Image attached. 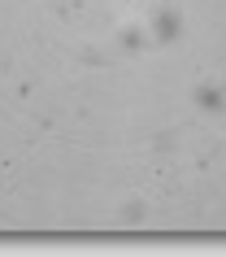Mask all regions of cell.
Returning a JSON list of instances; mask_svg holds the SVG:
<instances>
[{"mask_svg":"<svg viewBox=\"0 0 226 257\" xmlns=\"http://www.w3.org/2000/svg\"><path fill=\"white\" fill-rule=\"evenodd\" d=\"M152 35H157V44H174L183 35V18L170 14V9H161V14L152 18Z\"/></svg>","mask_w":226,"mask_h":257,"instance_id":"obj_1","label":"cell"},{"mask_svg":"<svg viewBox=\"0 0 226 257\" xmlns=\"http://www.w3.org/2000/svg\"><path fill=\"white\" fill-rule=\"evenodd\" d=\"M196 105L204 109V113H222L226 109V92L217 87V83H200L196 87Z\"/></svg>","mask_w":226,"mask_h":257,"instance_id":"obj_2","label":"cell"},{"mask_svg":"<svg viewBox=\"0 0 226 257\" xmlns=\"http://www.w3.org/2000/svg\"><path fill=\"white\" fill-rule=\"evenodd\" d=\"M122 48H126V53H139V48H144V31L126 27V31H122Z\"/></svg>","mask_w":226,"mask_h":257,"instance_id":"obj_3","label":"cell"},{"mask_svg":"<svg viewBox=\"0 0 226 257\" xmlns=\"http://www.w3.org/2000/svg\"><path fill=\"white\" fill-rule=\"evenodd\" d=\"M122 218H126V222H139V218H144V205H139V201H131V205H126V214H122Z\"/></svg>","mask_w":226,"mask_h":257,"instance_id":"obj_4","label":"cell"},{"mask_svg":"<svg viewBox=\"0 0 226 257\" xmlns=\"http://www.w3.org/2000/svg\"><path fill=\"white\" fill-rule=\"evenodd\" d=\"M222 92H226V87H222Z\"/></svg>","mask_w":226,"mask_h":257,"instance_id":"obj_5","label":"cell"}]
</instances>
